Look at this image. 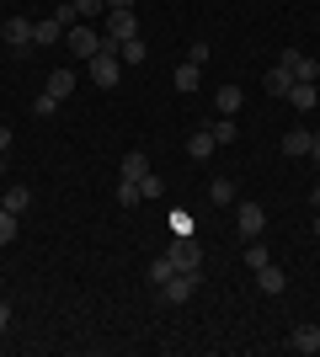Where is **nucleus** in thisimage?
<instances>
[{"instance_id":"obj_1","label":"nucleus","mask_w":320,"mask_h":357,"mask_svg":"<svg viewBox=\"0 0 320 357\" xmlns=\"http://www.w3.org/2000/svg\"><path fill=\"white\" fill-rule=\"evenodd\" d=\"M64 48H75V59H86V64H91L96 54L107 48V38H96V32L86 27V22H75V27H64Z\"/></svg>"},{"instance_id":"obj_2","label":"nucleus","mask_w":320,"mask_h":357,"mask_svg":"<svg viewBox=\"0 0 320 357\" xmlns=\"http://www.w3.org/2000/svg\"><path fill=\"white\" fill-rule=\"evenodd\" d=\"M235 229H241V240H261L267 208H261V203H235Z\"/></svg>"},{"instance_id":"obj_3","label":"nucleus","mask_w":320,"mask_h":357,"mask_svg":"<svg viewBox=\"0 0 320 357\" xmlns=\"http://www.w3.org/2000/svg\"><path fill=\"white\" fill-rule=\"evenodd\" d=\"M128 38H139V16L134 11H107V48L128 43Z\"/></svg>"},{"instance_id":"obj_4","label":"nucleus","mask_w":320,"mask_h":357,"mask_svg":"<svg viewBox=\"0 0 320 357\" xmlns=\"http://www.w3.org/2000/svg\"><path fill=\"white\" fill-rule=\"evenodd\" d=\"M118 75H123L118 48H102V54L91 59V80H96V86H107V91H112V86H118Z\"/></svg>"},{"instance_id":"obj_5","label":"nucleus","mask_w":320,"mask_h":357,"mask_svg":"<svg viewBox=\"0 0 320 357\" xmlns=\"http://www.w3.org/2000/svg\"><path fill=\"white\" fill-rule=\"evenodd\" d=\"M0 38H6L11 54H27V48H32V22H27V16H11V22L0 27Z\"/></svg>"},{"instance_id":"obj_6","label":"nucleus","mask_w":320,"mask_h":357,"mask_svg":"<svg viewBox=\"0 0 320 357\" xmlns=\"http://www.w3.org/2000/svg\"><path fill=\"white\" fill-rule=\"evenodd\" d=\"M192 294H198V278H192V272H176L171 283H160V298H166V304H187Z\"/></svg>"},{"instance_id":"obj_7","label":"nucleus","mask_w":320,"mask_h":357,"mask_svg":"<svg viewBox=\"0 0 320 357\" xmlns=\"http://www.w3.org/2000/svg\"><path fill=\"white\" fill-rule=\"evenodd\" d=\"M277 64H283L294 80H315V75H320V64L310 59V54H299V48H283V59H277Z\"/></svg>"},{"instance_id":"obj_8","label":"nucleus","mask_w":320,"mask_h":357,"mask_svg":"<svg viewBox=\"0 0 320 357\" xmlns=\"http://www.w3.org/2000/svg\"><path fill=\"white\" fill-rule=\"evenodd\" d=\"M48 43H64V22H59V16L32 22V48H48Z\"/></svg>"},{"instance_id":"obj_9","label":"nucleus","mask_w":320,"mask_h":357,"mask_svg":"<svg viewBox=\"0 0 320 357\" xmlns=\"http://www.w3.org/2000/svg\"><path fill=\"white\" fill-rule=\"evenodd\" d=\"M315 102H320L315 80H294V86H289V107H294V112H315Z\"/></svg>"},{"instance_id":"obj_10","label":"nucleus","mask_w":320,"mask_h":357,"mask_svg":"<svg viewBox=\"0 0 320 357\" xmlns=\"http://www.w3.org/2000/svg\"><path fill=\"white\" fill-rule=\"evenodd\" d=\"M118 176L123 181H144V176H150V155H144V149H128L123 165H118Z\"/></svg>"},{"instance_id":"obj_11","label":"nucleus","mask_w":320,"mask_h":357,"mask_svg":"<svg viewBox=\"0 0 320 357\" xmlns=\"http://www.w3.org/2000/svg\"><path fill=\"white\" fill-rule=\"evenodd\" d=\"M289 347H294V352H320V326H310V320H305V326H294Z\"/></svg>"},{"instance_id":"obj_12","label":"nucleus","mask_w":320,"mask_h":357,"mask_svg":"<svg viewBox=\"0 0 320 357\" xmlns=\"http://www.w3.org/2000/svg\"><path fill=\"white\" fill-rule=\"evenodd\" d=\"M257 288H261V294H283V288H289V272L267 261V267H257Z\"/></svg>"},{"instance_id":"obj_13","label":"nucleus","mask_w":320,"mask_h":357,"mask_svg":"<svg viewBox=\"0 0 320 357\" xmlns=\"http://www.w3.org/2000/svg\"><path fill=\"white\" fill-rule=\"evenodd\" d=\"M241 102H245V91H241V86H219V96H213L219 118H235V112H241Z\"/></svg>"},{"instance_id":"obj_14","label":"nucleus","mask_w":320,"mask_h":357,"mask_svg":"<svg viewBox=\"0 0 320 357\" xmlns=\"http://www.w3.org/2000/svg\"><path fill=\"white\" fill-rule=\"evenodd\" d=\"M43 91H48V96H59V102H64V96H75V70H54Z\"/></svg>"},{"instance_id":"obj_15","label":"nucleus","mask_w":320,"mask_h":357,"mask_svg":"<svg viewBox=\"0 0 320 357\" xmlns=\"http://www.w3.org/2000/svg\"><path fill=\"white\" fill-rule=\"evenodd\" d=\"M198 80H203V70H198V64H176V70H171V86H176V91H198Z\"/></svg>"},{"instance_id":"obj_16","label":"nucleus","mask_w":320,"mask_h":357,"mask_svg":"<svg viewBox=\"0 0 320 357\" xmlns=\"http://www.w3.org/2000/svg\"><path fill=\"white\" fill-rule=\"evenodd\" d=\"M213 149H219V139H213V134H208V128H198V134L187 139V155H192V160H208Z\"/></svg>"},{"instance_id":"obj_17","label":"nucleus","mask_w":320,"mask_h":357,"mask_svg":"<svg viewBox=\"0 0 320 357\" xmlns=\"http://www.w3.org/2000/svg\"><path fill=\"white\" fill-rule=\"evenodd\" d=\"M283 155H289V160L310 155V128H289V134H283Z\"/></svg>"},{"instance_id":"obj_18","label":"nucleus","mask_w":320,"mask_h":357,"mask_svg":"<svg viewBox=\"0 0 320 357\" xmlns=\"http://www.w3.org/2000/svg\"><path fill=\"white\" fill-rule=\"evenodd\" d=\"M208 197H213V208H235V181H229V176H213Z\"/></svg>"},{"instance_id":"obj_19","label":"nucleus","mask_w":320,"mask_h":357,"mask_svg":"<svg viewBox=\"0 0 320 357\" xmlns=\"http://www.w3.org/2000/svg\"><path fill=\"white\" fill-rule=\"evenodd\" d=\"M0 208H11V213H27V208H32V187H6Z\"/></svg>"},{"instance_id":"obj_20","label":"nucleus","mask_w":320,"mask_h":357,"mask_svg":"<svg viewBox=\"0 0 320 357\" xmlns=\"http://www.w3.org/2000/svg\"><path fill=\"white\" fill-rule=\"evenodd\" d=\"M208 134L219 139V144H235V139H241V123H235V118H213V123H208Z\"/></svg>"},{"instance_id":"obj_21","label":"nucleus","mask_w":320,"mask_h":357,"mask_svg":"<svg viewBox=\"0 0 320 357\" xmlns=\"http://www.w3.org/2000/svg\"><path fill=\"white\" fill-rule=\"evenodd\" d=\"M261 86H267V96H289V86H294V75L283 70V64H277V70L267 75V80H261Z\"/></svg>"},{"instance_id":"obj_22","label":"nucleus","mask_w":320,"mask_h":357,"mask_svg":"<svg viewBox=\"0 0 320 357\" xmlns=\"http://www.w3.org/2000/svg\"><path fill=\"white\" fill-rule=\"evenodd\" d=\"M171 278H176V261H171V256H155L150 261V283L160 288V283H171Z\"/></svg>"},{"instance_id":"obj_23","label":"nucleus","mask_w":320,"mask_h":357,"mask_svg":"<svg viewBox=\"0 0 320 357\" xmlns=\"http://www.w3.org/2000/svg\"><path fill=\"white\" fill-rule=\"evenodd\" d=\"M144 54H150V48H144V38H128V43H118V59H123V64H144Z\"/></svg>"},{"instance_id":"obj_24","label":"nucleus","mask_w":320,"mask_h":357,"mask_svg":"<svg viewBox=\"0 0 320 357\" xmlns=\"http://www.w3.org/2000/svg\"><path fill=\"white\" fill-rule=\"evenodd\" d=\"M139 203H144L139 181H123V176H118V208H139Z\"/></svg>"},{"instance_id":"obj_25","label":"nucleus","mask_w":320,"mask_h":357,"mask_svg":"<svg viewBox=\"0 0 320 357\" xmlns=\"http://www.w3.org/2000/svg\"><path fill=\"white\" fill-rule=\"evenodd\" d=\"M171 261H176V272H192V278H198V272H203V256L192 251V245H182V251L171 256Z\"/></svg>"},{"instance_id":"obj_26","label":"nucleus","mask_w":320,"mask_h":357,"mask_svg":"<svg viewBox=\"0 0 320 357\" xmlns=\"http://www.w3.org/2000/svg\"><path fill=\"white\" fill-rule=\"evenodd\" d=\"M70 11H75V22H91L107 11V0H70Z\"/></svg>"},{"instance_id":"obj_27","label":"nucleus","mask_w":320,"mask_h":357,"mask_svg":"<svg viewBox=\"0 0 320 357\" xmlns=\"http://www.w3.org/2000/svg\"><path fill=\"white\" fill-rule=\"evenodd\" d=\"M267 261H273V251H267L261 240H251V245H245V267L257 272V267H267Z\"/></svg>"},{"instance_id":"obj_28","label":"nucleus","mask_w":320,"mask_h":357,"mask_svg":"<svg viewBox=\"0 0 320 357\" xmlns=\"http://www.w3.org/2000/svg\"><path fill=\"white\" fill-rule=\"evenodd\" d=\"M32 112H38V118H54V112H59V96L38 91V96H32Z\"/></svg>"},{"instance_id":"obj_29","label":"nucleus","mask_w":320,"mask_h":357,"mask_svg":"<svg viewBox=\"0 0 320 357\" xmlns=\"http://www.w3.org/2000/svg\"><path fill=\"white\" fill-rule=\"evenodd\" d=\"M16 219H22V213L0 208V245H11V240H16Z\"/></svg>"},{"instance_id":"obj_30","label":"nucleus","mask_w":320,"mask_h":357,"mask_svg":"<svg viewBox=\"0 0 320 357\" xmlns=\"http://www.w3.org/2000/svg\"><path fill=\"white\" fill-rule=\"evenodd\" d=\"M139 192H144V197H160V192H166V181H160V176H155V171H150V176L139 181Z\"/></svg>"},{"instance_id":"obj_31","label":"nucleus","mask_w":320,"mask_h":357,"mask_svg":"<svg viewBox=\"0 0 320 357\" xmlns=\"http://www.w3.org/2000/svg\"><path fill=\"white\" fill-rule=\"evenodd\" d=\"M187 64H198V70H203V64H208V43H187Z\"/></svg>"},{"instance_id":"obj_32","label":"nucleus","mask_w":320,"mask_h":357,"mask_svg":"<svg viewBox=\"0 0 320 357\" xmlns=\"http://www.w3.org/2000/svg\"><path fill=\"white\" fill-rule=\"evenodd\" d=\"M171 229H176V235H192V219H187V213L176 208V213H171Z\"/></svg>"},{"instance_id":"obj_33","label":"nucleus","mask_w":320,"mask_h":357,"mask_svg":"<svg viewBox=\"0 0 320 357\" xmlns=\"http://www.w3.org/2000/svg\"><path fill=\"white\" fill-rule=\"evenodd\" d=\"M6 326H11V298H0V336H6Z\"/></svg>"},{"instance_id":"obj_34","label":"nucleus","mask_w":320,"mask_h":357,"mask_svg":"<svg viewBox=\"0 0 320 357\" xmlns=\"http://www.w3.org/2000/svg\"><path fill=\"white\" fill-rule=\"evenodd\" d=\"M139 0H107V11H134Z\"/></svg>"},{"instance_id":"obj_35","label":"nucleus","mask_w":320,"mask_h":357,"mask_svg":"<svg viewBox=\"0 0 320 357\" xmlns=\"http://www.w3.org/2000/svg\"><path fill=\"white\" fill-rule=\"evenodd\" d=\"M310 160L320 165V128H315V134H310Z\"/></svg>"},{"instance_id":"obj_36","label":"nucleus","mask_w":320,"mask_h":357,"mask_svg":"<svg viewBox=\"0 0 320 357\" xmlns=\"http://www.w3.org/2000/svg\"><path fill=\"white\" fill-rule=\"evenodd\" d=\"M11 139H16V134H11V128H6V123H0V155L11 149Z\"/></svg>"},{"instance_id":"obj_37","label":"nucleus","mask_w":320,"mask_h":357,"mask_svg":"<svg viewBox=\"0 0 320 357\" xmlns=\"http://www.w3.org/2000/svg\"><path fill=\"white\" fill-rule=\"evenodd\" d=\"M310 203H315V208H320V176H315V187H310Z\"/></svg>"},{"instance_id":"obj_38","label":"nucleus","mask_w":320,"mask_h":357,"mask_svg":"<svg viewBox=\"0 0 320 357\" xmlns=\"http://www.w3.org/2000/svg\"><path fill=\"white\" fill-rule=\"evenodd\" d=\"M0 187H6V155H0Z\"/></svg>"},{"instance_id":"obj_39","label":"nucleus","mask_w":320,"mask_h":357,"mask_svg":"<svg viewBox=\"0 0 320 357\" xmlns=\"http://www.w3.org/2000/svg\"><path fill=\"white\" fill-rule=\"evenodd\" d=\"M315 235H320V208H315Z\"/></svg>"}]
</instances>
